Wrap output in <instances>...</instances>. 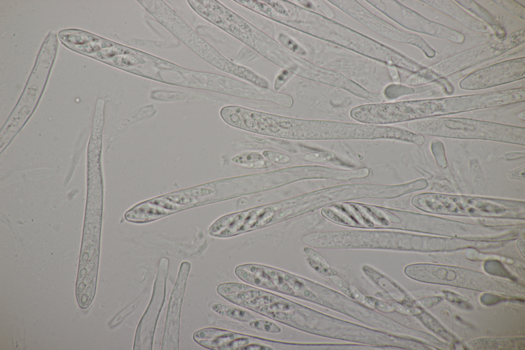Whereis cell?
<instances>
[{
    "instance_id": "cell-14",
    "label": "cell",
    "mask_w": 525,
    "mask_h": 350,
    "mask_svg": "<svg viewBox=\"0 0 525 350\" xmlns=\"http://www.w3.org/2000/svg\"><path fill=\"white\" fill-rule=\"evenodd\" d=\"M524 57L501 61L478 69L467 75L459 84L464 90L489 88L523 79Z\"/></svg>"
},
{
    "instance_id": "cell-23",
    "label": "cell",
    "mask_w": 525,
    "mask_h": 350,
    "mask_svg": "<svg viewBox=\"0 0 525 350\" xmlns=\"http://www.w3.org/2000/svg\"><path fill=\"white\" fill-rule=\"evenodd\" d=\"M254 287L239 283H225L217 287V292L221 296L224 295L236 293L252 289Z\"/></svg>"
},
{
    "instance_id": "cell-10",
    "label": "cell",
    "mask_w": 525,
    "mask_h": 350,
    "mask_svg": "<svg viewBox=\"0 0 525 350\" xmlns=\"http://www.w3.org/2000/svg\"><path fill=\"white\" fill-rule=\"evenodd\" d=\"M322 67L337 72L351 79V76L374 74L390 76L389 67L356 52L324 41L321 43Z\"/></svg>"
},
{
    "instance_id": "cell-11",
    "label": "cell",
    "mask_w": 525,
    "mask_h": 350,
    "mask_svg": "<svg viewBox=\"0 0 525 350\" xmlns=\"http://www.w3.org/2000/svg\"><path fill=\"white\" fill-rule=\"evenodd\" d=\"M524 42V29L499 41L458 53L430 66L439 76L452 74L472 65L500 55Z\"/></svg>"
},
{
    "instance_id": "cell-33",
    "label": "cell",
    "mask_w": 525,
    "mask_h": 350,
    "mask_svg": "<svg viewBox=\"0 0 525 350\" xmlns=\"http://www.w3.org/2000/svg\"><path fill=\"white\" fill-rule=\"evenodd\" d=\"M237 349L242 350H270L273 349L271 347L256 344H252L250 345H246L245 346H242L239 347Z\"/></svg>"
},
{
    "instance_id": "cell-24",
    "label": "cell",
    "mask_w": 525,
    "mask_h": 350,
    "mask_svg": "<svg viewBox=\"0 0 525 350\" xmlns=\"http://www.w3.org/2000/svg\"><path fill=\"white\" fill-rule=\"evenodd\" d=\"M496 4L511 14L524 20L525 9L523 6L514 1H494Z\"/></svg>"
},
{
    "instance_id": "cell-25",
    "label": "cell",
    "mask_w": 525,
    "mask_h": 350,
    "mask_svg": "<svg viewBox=\"0 0 525 350\" xmlns=\"http://www.w3.org/2000/svg\"><path fill=\"white\" fill-rule=\"evenodd\" d=\"M262 155L270 162L279 164H285L290 162L291 159L287 154L272 150H265Z\"/></svg>"
},
{
    "instance_id": "cell-34",
    "label": "cell",
    "mask_w": 525,
    "mask_h": 350,
    "mask_svg": "<svg viewBox=\"0 0 525 350\" xmlns=\"http://www.w3.org/2000/svg\"><path fill=\"white\" fill-rule=\"evenodd\" d=\"M518 116L520 119H521L523 121H524V111L523 110V111H522L520 113H519V114H518Z\"/></svg>"
},
{
    "instance_id": "cell-9",
    "label": "cell",
    "mask_w": 525,
    "mask_h": 350,
    "mask_svg": "<svg viewBox=\"0 0 525 350\" xmlns=\"http://www.w3.org/2000/svg\"><path fill=\"white\" fill-rule=\"evenodd\" d=\"M381 12L410 30L448 40L457 44L464 42L461 33L425 18L395 1H367Z\"/></svg>"
},
{
    "instance_id": "cell-19",
    "label": "cell",
    "mask_w": 525,
    "mask_h": 350,
    "mask_svg": "<svg viewBox=\"0 0 525 350\" xmlns=\"http://www.w3.org/2000/svg\"><path fill=\"white\" fill-rule=\"evenodd\" d=\"M232 161L244 167L251 169L266 168L272 165V163L264 158L262 154L257 152H244L232 157Z\"/></svg>"
},
{
    "instance_id": "cell-8",
    "label": "cell",
    "mask_w": 525,
    "mask_h": 350,
    "mask_svg": "<svg viewBox=\"0 0 525 350\" xmlns=\"http://www.w3.org/2000/svg\"><path fill=\"white\" fill-rule=\"evenodd\" d=\"M312 17L314 27L309 33L320 40L376 61L384 59L386 45L323 15L312 12Z\"/></svg>"
},
{
    "instance_id": "cell-6",
    "label": "cell",
    "mask_w": 525,
    "mask_h": 350,
    "mask_svg": "<svg viewBox=\"0 0 525 350\" xmlns=\"http://www.w3.org/2000/svg\"><path fill=\"white\" fill-rule=\"evenodd\" d=\"M510 201L487 198L436 193L416 195L411 200L425 212L464 216H497L513 210Z\"/></svg>"
},
{
    "instance_id": "cell-16",
    "label": "cell",
    "mask_w": 525,
    "mask_h": 350,
    "mask_svg": "<svg viewBox=\"0 0 525 350\" xmlns=\"http://www.w3.org/2000/svg\"><path fill=\"white\" fill-rule=\"evenodd\" d=\"M427 5L457 20L467 28L478 32L489 33L490 29L482 22L464 11L451 1H422Z\"/></svg>"
},
{
    "instance_id": "cell-18",
    "label": "cell",
    "mask_w": 525,
    "mask_h": 350,
    "mask_svg": "<svg viewBox=\"0 0 525 350\" xmlns=\"http://www.w3.org/2000/svg\"><path fill=\"white\" fill-rule=\"evenodd\" d=\"M456 2L482 20L483 23L491 28L492 31H493L498 38L501 39L506 36L505 31L502 27L495 21L491 14L481 6L473 1H456Z\"/></svg>"
},
{
    "instance_id": "cell-27",
    "label": "cell",
    "mask_w": 525,
    "mask_h": 350,
    "mask_svg": "<svg viewBox=\"0 0 525 350\" xmlns=\"http://www.w3.org/2000/svg\"><path fill=\"white\" fill-rule=\"evenodd\" d=\"M250 326L257 330L273 333L281 332V328L276 324L265 320H254L250 322Z\"/></svg>"
},
{
    "instance_id": "cell-2",
    "label": "cell",
    "mask_w": 525,
    "mask_h": 350,
    "mask_svg": "<svg viewBox=\"0 0 525 350\" xmlns=\"http://www.w3.org/2000/svg\"><path fill=\"white\" fill-rule=\"evenodd\" d=\"M321 213L338 225L371 229L415 230L419 217L407 211L350 201L324 207Z\"/></svg>"
},
{
    "instance_id": "cell-17",
    "label": "cell",
    "mask_w": 525,
    "mask_h": 350,
    "mask_svg": "<svg viewBox=\"0 0 525 350\" xmlns=\"http://www.w3.org/2000/svg\"><path fill=\"white\" fill-rule=\"evenodd\" d=\"M242 337L232 332L214 327L198 329L193 334V339L198 344L210 349H219L229 341Z\"/></svg>"
},
{
    "instance_id": "cell-5",
    "label": "cell",
    "mask_w": 525,
    "mask_h": 350,
    "mask_svg": "<svg viewBox=\"0 0 525 350\" xmlns=\"http://www.w3.org/2000/svg\"><path fill=\"white\" fill-rule=\"evenodd\" d=\"M428 186L425 179L400 184L351 183L333 186L305 195L309 210L333 204L363 198L393 199L422 190Z\"/></svg>"
},
{
    "instance_id": "cell-15",
    "label": "cell",
    "mask_w": 525,
    "mask_h": 350,
    "mask_svg": "<svg viewBox=\"0 0 525 350\" xmlns=\"http://www.w3.org/2000/svg\"><path fill=\"white\" fill-rule=\"evenodd\" d=\"M191 263L183 262L170 296L161 346V350H178L181 305L191 269Z\"/></svg>"
},
{
    "instance_id": "cell-1",
    "label": "cell",
    "mask_w": 525,
    "mask_h": 350,
    "mask_svg": "<svg viewBox=\"0 0 525 350\" xmlns=\"http://www.w3.org/2000/svg\"><path fill=\"white\" fill-rule=\"evenodd\" d=\"M409 129L437 137L495 141L524 146L525 128L457 117H433L410 121Z\"/></svg>"
},
{
    "instance_id": "cell-30",
    "label": "cell",
    "mask_w": 525,
    "mask_h": 350,
    "mask_svg": "<svg viewBox=\"0 0 525 350\" xmlns=\"http://www.w3.org/2000/svg\"><path fill=\"white\" fill-rule=\"evenodd\" d=\"M250 342L249 339L245 338H236L221 345L219 349H237L238 347L248 344Z\"/></svg>"
},
{
    "instance_id": "cell-4",
    "label": "cell",
    "mask_w": 525,
    "mask_h": 350,
    "mask_svg": "<svg viewBox=\"0 0 525 350\" xmlns=\"http://www.w3.org/2000/svg\"><path fill=\"white\" fill-rule=\"evenodd\" d=\"M525 89L518 88L438 99L412 100L414 120L439 117L524 102Z\"/></svg>"
},
{
    "instance_id": "cell-13",
    "label": "cell",
    "mask_w": 525,
    "mask_h": 350,
    "mask_svg": "<svg viewBox=\"0 0 525 350\" xmlns=\"http://www.w3.org/2000/svg\"><path fill=\"white\" fill-rule=\"evenodd\" d=\"M169 265L168 259L165 257L161 258L151 300L136 329L133 347L134 350L152 349L156 326L165 300Z\"/></svg>"
},
{
    "instance_id": "cell-12",
    "label": "cell",
    "mask_w": 525,
    "mask_h": 350,
    "mask_svg": "<svg viewBox=\"0 0 525 350\" xmlns=\"http://www.w3.org/2000/svg\"><path fill=\"white\" fill-rule=\"evenodd\" d=\"M330 2L373 32L392 41L415 46L429 58L435 56V51L422 37L398 29L370 12L356 1H330Z\"/></svg>"
},
{
    "instance_id": "cell-32",
    "label": "cell",
    "mask_w": 525,
    "mask_h": 350,
    "mask_svg": "<svg viewBox=\"0 0 525 350\" xmlns=\"http://www.w3.org/2000/svg\"><path fill=\"white\" fill-rule=\"evenodd\" d=\"M265 2H267L268 5L279 13L286 16L288 15V12L286 9L279 3L271 1H266Z\"/></svg>"
},
{
    "instance_id": "cell-3",
    "label": "cell",
    "mask_w": 525,
    "mask_h": 350,
    "mask_svg": "<svg viewBox=\"0 0 525 350\" xmlns=\"http://www.w3.org/2000/svg\"><path fill=\"white\" fill-rule=\"evenodd\" d=\"M220 114L228 125L251 132L296 140H312L313 120L299 119L237 106L224 107Z\"/></svg>"
},
{
    "instance_id": "cell-31",
    "label": "cell",
    "mask_w": 525,
    "mask_h": 350,
    "mask_svg": "<svg viewBox=\"0 0 525 350\" xmlns=\"http://www.w3.org/2000/svg\"><path fill=\"white\" fill-rule=\"evenodd\" d=\"M508 177L512 179L524 180V166L510 171Z\"/></svg>"
},
{
    "instance_id": "cell-28",
    "label": "cell",
    "mask_w": 525,
    "mask_h": 350,
    "mask_svg": "<svg viewBox=\"0 0 525 350\" xmlns=\"http://www.w3.org/2000/svg\"><path fill=\"white\" fill-rule=\"evenodd\" d=\"M334 154L327 151H315L307 154L304 157L306 161L315 162H321L331 160Z\"/></svg>"
},
{
    "instance_id": "cell-29",
    "label": "cell",
    "mask_w": 525,
    "mask_h": 350,
    "mask_svg": "<svg viewBox=\"0 0 525 350\" xmlns=\"http://www.w3.org/2000/svg\"><path fill=\"white\" fill-rule=\"evenodd\" d=\"M293 76V73L286 69L282 70L277 75L274 84V88L277 91Z\"/></svg>"
},
{
    "instance_id": "cell-26",
    "label": "cell",
    "mask_w": 525,
    "mask_h": 350,
    "mask_svg": "<svg viewBox=\"0 0 525 350\" xmlns=\"http://www.w3.org/2000/svg\"><path fill=\"white\" fill-rule=\"evenodd\" d=\"M141 297L127 306L123 310L119 312L110 322V327H114L120 323L128 316L131 314L137 307Z\"/></svg>"
},
{
    "instance_id": "cell-22",
    "label": "cell",
    "mask_w": 525,
    "mask_h": 350,
    "mask_svg": "<svg viewBox=\"0 0 525 350\" xmlns=\"http://www.w3.org/2000/svg\"><path fill=\"white\" fill-rule=\"evenodd\" d=\"M277 39L285 48H287L291 52L296 53L299 56H306L307 55V52L304 47L288 35L283 33H279L277 35Z\"/></svg>"
},
{
    "instance_id": "cell-20",
    "label": "cell",
    "mask_w": 525,
    "mask_h": 350,
    "mask_svg": "<svg viewBox=\"0 0 525 350\" xmlns=\"http://www.w3.org/2000/svg\"><path fill=\"white\" fill-rule=\"evenodd\" d=\"M236 275L242 281L260 287L279 291L278 287L271 279L265 280L255 274L238 266L235 269Z\"/></svg>"
},
{
    "instance_id": "cell-21",
    "label": "cell",
    "mask_w": 525,
    "mask_h": 350,
    "mask_svg": "<svg viewBox=\"0 0 525 350\" xmlns=\"http://www.w3.org/2000/svg\"><path fill=\"white\" fill-rule=\"evenodd\" d=\"M212 309L223 316L242 322L250 323L256 320L254 316L248 312L224 304H214L212 305Z\"/></svg>"
},
{
    "instance_id": "cell-7",
    "label": "cell",
    "mask_w": 525,
    "mask_h": 350,
    "mask_svg": "<svg viewBox=\"0 0 525 350\" xmlns=\"http://www.w3.org/2000/svg\"><path fill=\"white\" fill-rule=\"evenodd\" d=\"M414 237L397 231L350 230L310 233L308 241L316 248L407 250Z\"/></svg>"
}]
</instances>
